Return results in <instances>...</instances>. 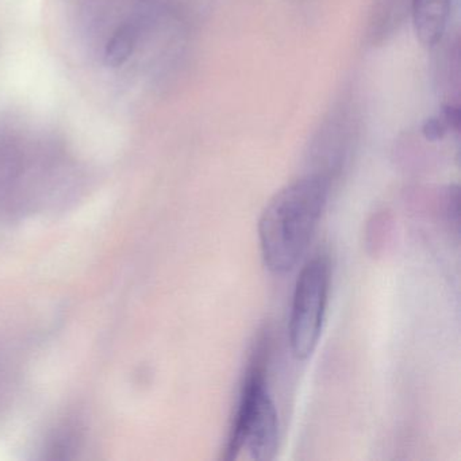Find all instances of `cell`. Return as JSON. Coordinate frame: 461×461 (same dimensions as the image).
<instances>
[{"label":"cell","instance_id":"1","mask_svg":"<svg viewBox=\"0 0 461 461\" xmlns=\"http://www.w3.org/2000/svg\"><path fill=\"white\" fill-rule=\"evenodd\" d=\"M330 176L307 175L269 201L258 221L261 255L269 271H291L306 252L328 203Z\"/></svg>","mask_w":461,"mask_h":461},{"label":"cell","instance_id":"2","mask_svg":"<svg viewBox=\"0 0 461 461\" xmlns=\"http://www.w3.org/2000/svg\"><path fill=\"white\" fill-rule=\"evenodd\" d=\"M258 347L245 375L239 404L229 431L222 458L234 460L248 450L253 460L275 457L279 441L276 407L267 384L266 356Z\"/></svg>","mask_w":461,"mask_h":461},{"label":"cell","instance_id":"3","mask_svg":"<svg viewBox=\"0 0 461 461\" xmlns=\"http://www.w3.org/2000/svg\"><path fill=\"white\" fill-rule=\"evenodd\" d=\"M329 290V261L322 256H317L302 268L294 290L288 339L296 360H307L317 348L325 323Z\"/></svg>","mask_w":461,"mask_h":461},{"label":"cell","instance_id":"4","mask_svg":"<svg viewBox=\"0 0 461 461\" xmlns=\"http://www.w3.org/2000/svg\"><path fill=\"white\" fill-rule=\"evenodd\" d=\"M452 0H411L415 34L425 47H434L444 36Z\"/></svg>","mask_w":461,"mask_h":461},{"label":"cell","instance_id":"5","mask_svg":"<svg viewBox=\"0 0 461 461\" xmlns=\"http://www.w3.org/2000/svg\"><path fill=\"white\" fill-rule=\"evenodd\" d=\"M450 131L449 125L442 115L429 118L422 126V133L429 141H438Z\"/></svg>","mask_w":461,"mask_h":461},{"label":"cell","instance_id":"6","mask_svg":"<svg viewBox=\"0 0 461 461\" xmlns=\"http://www.w3.org/2000/svg\"><path fill=\"white\" fill-rule=\"evenodd\" d=\"M447 203H445V214H447V222L458 229V190L456 185L450 187L447 194Z\"/></svg>","mask_w":461,"mask_h":461}]
</instances>
